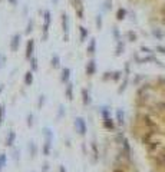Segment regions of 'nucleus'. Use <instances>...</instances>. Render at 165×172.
<instances>
[{"label": "nucleus", "mask_w": 165, "mask_h": 172, "mask_svg": "<svg viewBox=\"0 0 165 172\" xmlns=\"http://www.w3.org/2000/svg\"><path fill=\"white\" fill-rule=\"evenodd\" d=\"M65 106L63 105H59V110H58V116H56V119L59 120V119H62L63 116H65Z\"/></svg>", "instance_id": "obj_20"}, {"label": "nucleus", "mask_w": 165, "mask_h": 172, "mask_svg": "<svg viewBox=\"0 0 165 172\" xmlns=\"http://www.w3.org/2000/svg\"><path fill=\"white\" fill-rule=\"evenodd\" d=\"M59 172H66L65 165H60V166H59Z\"/></svg>", "instance_id": "obj_35"}, {"label": "nucleus", "mask_w": 165, "mask_h": 172, "mask_svg": "<svg viewBox=\"0 0 165 172\" xmlns=\"http://www.w3.org/2000/svg\"><path fill=\"white\" fill-rule=\"evenodd\" d=\"M119 78H121V72H115L114 73V80H118Z\"/></svg>", "instance_id": "obj_31"}, {"label": "nucleus", "mask_w": 165, "mask_h": 172, "mask_svg": "<svg viewBox=\"0 0 165 172\" xmlns=\"http://www.w3.org/2000/svg\"><path fill=\"white\" fill-rule=\"evenodd\" d=\"M0 57H1V55H0Z\"/></svg>", "instance_id": "obj_38"}, {"label": "nucleus", "mask_w": 165, "mask_h": 172, "mask_svg": "<svg viewBox=\"0 0 165 172\" xmlns=\"http://www.w3.org/2000/svg\"><path fill=\"white\" fill-rule=\"evenodd\" d=\"M82 101H83L85 106H88V105L92 103V98H91V95H89V92L86 89H82Z\"/></svg>", "instance_id": "obj_7"}, {"label": "nucleus", "mask_w": 165, "mask_h": 172, "mask_svg": "<svg viewBox=\"0 0 165 172\" xmlns=\"http://www.w3.org/2000/svg\"><path fill=\"white\" fill-rule=\"evenodd\" d=\"M6 162H7V156H6V154H0V171L6 166Z\"/></svg>", "instance_id": "obj_21"}, {"label": "nucleus", "mask_w": 165, "mask_h": 172, "mask_svg": "<svg viewBox=\"0 0 165 172\" xmlns=\"http://www.w3.org/2000/svg\"><path fill=\"white\" fill-rule=\"evenodd\" d=\"M33 50H34V40L30 39L29 42H27V45H26V53H25V57L26 59H30L33 56Z\"/></svg>", "instance_id": "obj_4"}, {"label": "nucleus", "mask_w": 165, "mask_h": 172, "mask_svg": "<svg viewBox=\"0 0 165 172\" xmlns=\"http://www.w3.org/2000/svg\"><path fill=\"white\" fill-rule=\"evenodd\" d=\"M15 139H16V132L15 131H9L7 138H6V146H13Z\"/></svg>", "instance_id": "obj_5"}, {"label": "nucleus", "mask_w": 165, "mask_h": 172, "mask_svg": "<svg viewBox=\"0 0 165 172\" xmlns=\"http://www.w3.org/2000/svg\"><path fill=\"white\" fill-rule=\"evenodd\" d=\"M49 26H50V13H49V12H45V23H43V40H46V39H48Z\"/></svg>", "instance_id": "obj_3"}, {"label": "nucleus", "mask_w": 165, "mask_h": 172, "mask_svg": "<svg viewBox=\"0 0 165 172\" xmlns=\"http://www.w3.org/2000/svg\"><path fill=\"white\" fill-rule=\"evenodd\" d=\"M27 126H29V128L33 126V113H29V115H27Z\"/></svg>", "instance_id": "obj_26"}, {"label": "nucleus", "mask_w": 165, "mask_h": 172, "mask_svg": "<svg viewBox=\"0 0 165 172\" xmlns=\"http://www.w3.org/2000/svg\"><path fill=\"white\" fill-rule=\"evenodd\" d=\"M96 24H98V29H100V26H102V20H100V17H98V20H96Z\"/></svg>", "instance_id": "obj_33"}, {"label": "nucleus", "mask_w": 165, "mask_h": 172, "mask_svg": "<svg viewBox=\"0 0 165 172\" xmlns=\"http://www.w3.org/2000/svg\"><path fill=\"white\" fill-rule=\"evenodd\" d=\"M25 83L27 86H30L33 83V72L32 70L26 72V75H25Z\"/></svg>", "instance_id": "obj_13"}, {"label": "nucleus", "mask_w": 165, "mask_h": 172, "mask_svg": "<svg viewBox=\"0 0 165 172\" xmlns=\"http://www.w3.org/2000/svg\"><path fill=\"white\" fill-rule=\"evenodd\" d=\"M124 15H125V12H124V10H119V12H118V19H119V20L124 19Z\"/></svg>", "instance_id": "obj_30"}, {"label": "nucleus", "mask_w": 165, "mask_h": 172, "mask_svg": "<svg viewBox=\"0 0 165 172\" xmlns=\"http://www.w3.org/2000/svg\"><path fill=\"white\" fill-rule=\"evenodd\" d=\"M103 126L108 128V129H114L115 125H114V120L111 119V118H105V119H103Z\"/></svg>", "instance_id": "obj_19"}, {"label": "nucleus", "mask_w": 165, "mask_h": 172, "mask_svg": "<svg viewBox=\"0 0 165 172\" xmlns=\"http://www.w3.org/2000/svg\"><path fill=\"white\" fill-rule=\"evenodd\" d=\"M20 40H22V34L16 33L13 37H12V40H10V50L16 52L17 49H19V46H20Z\"/></svg>", "instance_id": "obj_2"}, {"label": "nucleus", "mask_w": 165, "mask_h": 172, "mask_svg": "<svg viewBox=\"0 0 165 172\" xmlns=\"http://www.w3.org/2000/svg\"><path fill=\"white\" fill-rule=\"evenodd\" d=\"M88 36V32H86V29L85 27H81V42L85 40V37Z\"/></svg>", "instance_id": "obj_25"}, {"label": "nucleus", "mask_w": 165, "mask_h": 172, "mask_svg": "<svg viewBox=\"0 0 165 172\" xmlns=\"http://www.w3.org/2000/svg\"><path fill=\"white\" fill-rule=\"evenodd\" d=\"M95 49H96V42H95V39H91V43H89V46H88V53H89V55H93V53H95Z\"/></svg>", "instance_id": "obj_16"}, {"label": "nucleus", "mask_w": 165, "mask_h": 172, "mask_svg": "<svg viewBox=\"0 0 165 172\" xmlns=\"http://www.w3.org/2000/svg\"><path fill=\"white\" fill-rule=\"evenodd\" d=\"M95 70H96V65H95V60L92 59V60H89L88 65H86V75L92 76V75L95 73Z\"/></svg>", "instance_id": "obj_6"}, {"label": "nucleus", "mask_w": 165, "mask_h": 172, "mask_svg": "<svg viewBox=\"0 0 165 172\" xmlns=\"http://www.w3.org/2000/svg\"><path fill=\"white\" fill-rule=\"evenodd\" d=\"M45 102H46V96H45V95H40V96H39V101H37V108L42 109L43 105H45Z\"/></svg>", "instance_id": "obj_23"}, {"label": "nucleus", "mask_w": 165, "mask_h": 172, "mask_svg": "<svg viewBox=\"0 0 165 172\" xmlns=\"http://www.w3.org/2000/svg\"><path fill=\"white\" fill-rule=\"evenodd\" d=\"M50 149H52V142L49 141H45V143H43V148H42V152L45 156H49L50 155Z\"/></svg>", "instance_id": "obj_11"}, {"label": "nucleus", "mask_w": 165, "mask_h": 172, "mask_svg": "<svg viewBox=\"0 0 165 172\" xmlns=\"http://www.w3.org/2000/svg\"><path fill=\"white\" fill-rule=\"evenodd\" d=\"M29 60H30V66H32V72H34V70H37V59H36V57H30Z\"/></svg>", "instance_id": "obj_24"}, {"label": "nucleus", "mask_w": 165, "mask_h": 172, "mask_svg": "<svg viewBox=\"0 0 165 172\" xmlns=\"http://www.w3.org/2000/svg\"><path fill=\"white\" fill-rule=\"evenodd\" d=\"M69 78H70V69L69 68H65L62 70V76H60V80L63 83H67L69 82Z\"/></svg>", "instance_id": "obj_10"}, {"label": "nucleus", "mask_w": 165, "mask_h": 172, "mask_svg": "<svg viewBox=\"0 0 165 172\" xmlns=\"http://www.w3.org/2000/svg\"><path fill=\"white\" fill-rule=\"evenodd\" d=\"M1 92H3V85L0 86V95H1Z\"/></svg>", "instance_id": "obj_37"}, {"label": "nucleus", "mask_w": 165, "mask_h": 172, "mask_svg": "<svg viewBox=\"0 0 165 172\" xmlns=\"http://www.w3.org/2000/svg\"><path fill=\"white\" fill-rule=\"evenodd\" d=\"M4 115H6V106L1 105V106H0V126H1V123H3V120H4Z\"/></svg>", "instance_id": "obj_22"}, {"label": "nucleus", "mask_w": 165, "mask_h": 172, "mask_svg": "<svg viewBox=\"0 0 165 172\" xmlns=\"http://www.w3.org/2000/svg\"><path fill=\"white\" fill-rule=\"evenodd\" d=\"M13 158H15L16 161L20 158V151H19V149H15V152H13Z\"/></svg>", "instance_id": "obj_29"}, {"label": "nucleus", "mask_w": 165, "mask_h": 172, "mask_svg": "<svg viewBox=\"0 0 165 172\" xmlns=\"http://www.w3.org/2000/svg\"><path fill=\"white\" fill-rule=\"evenodd\" d=\"M158 50H161V53H164L165 55V48H158Z\"/></svg>", "instance_id": "obj_36"}, {"label": "nucleus", "mask_w": 165, "mask_h": 172, "mask_svg": "<svg viewBox=\"0 0 165 172\" xmlns=\"http://www.w3.org/2000/svg\"><path fill=\"white\" fill-rule=\"evenodd\" d=\"M122 146H124V152H125V156L126 158H129L131 156V146H129V142H128V139H122Z\"/></svg>", "instance_id": "obj_9"}, {"label": "nucleus", "mask_w": 165, "mask_h": 172, "mask_svg": "<svg viewBox=\"0 0 165 172\" xmlns=\"http://www.w3.org/2000/svg\"><path fill=\"white\" fill-rule=\"evenodd\" d=\"M43 172H48L49 171V164H43V168H42Z\"/></svg>", "instance_id": "obj_32"}, {"label": "nucleus", "mask_w": 165, "mask_h": 172, "mask_svg": "<svg viewBox=\"0 0 165 172\" xmlns=\"http://www.w3.org/2000/svg\"><path fill=\"white\" fill-rule=\"evenodd\" d=\"M52 66H53L55 69L60 66V59H59L58 55H53V56H52Z\"/></svg>", "instance_id": "obj_18"}, {"label": "nucleus", "mask_w": 165, "mask_h": 172, "mask_svg": "<svg viewBox=\"0 0 165 172\" xmlns=\"http://www.w3.org/2000/svg\"><path fill=\"white\" fill-rule=\"evenodd\" d=\"M43 136H45V141H49V142L53 141V132L50 128H43Z\"/></svg>", "instance_id": "obj_12"}, {"label": "nucleus", "mask_w": 165, "mask_h": 172, "mask_svg": "<svg viewBox=\"0 0 165 172\" xmlns=\"http://www.w3.org/2000/svg\"><path fill=\"white\" fill-rule=\"evenodd\" d=\"M62 26H63V32H65L66 36H67V32H69V19H67L66 15L62 16Z\"/></svg>", "instance_id": "obj_15"}, {"label": "nucleus", "mask_w": 165, "mask_h": 172, "mask_svg": "<svg viewBox=\"0 0 165 172\" xmlns=\"http://www.w3.org/2000/svg\"><path fill=\"white\" fill-rule=\"evenodd\" d=\"M29 152H30V156H32V158H34L36 154H37V146H36V143H34L33 141L29 142Z\"/></svg>", "instance_id": "obj_14"}, {"label": "nucleus", "mask_w": 165, "mask_h": 172, "mask_svg": "<svg viewBox=\"0 0 165 172\" xmlns=\"http://www.w3.org/2000/svg\"><path fill=\"white\" fill-rule=\"evenodd\" d=\"M124 50V45L122 43H118V48H116V55H121V52Z\"/></svg>", "instance_id": "obj_28"}, {"label": "nucleus", "mask_w": 165, "mask_h": 172, "mask_svg": "<svg viewBox=\"0 0 165 172\" xmlns=\"http://www.w3.org/2000/svg\"><path fill=\"white\" fill-rule=\"evenodd\" d=\"M7 1H9L12 6H16V4H17V0H7Z\"/></svg>", "instance_id": "obj_34"}, {"label": "nucleus", "mask_w": 165, "mask_h": 172, "mask_svg": "<svg viewBox=\"0 0 165 172\" xmlns=\"http://www.w3.org/2000/svg\"><path fill=\"white\" fill-rule=\"evenodd\" d=\"M32 30H33V20H30L29 24H27V27H26V34H29Z\"/></svg>", "instance_id": "obj_27"}, {"label": "nucleus", "mask_w": 165, "mask_h": 172, "mask_svg": "<svg viewBox=\"0 0 165 172\" xmlns=\"http://www.w3.org/2000/svg\"><path fill=\"white\" fill-rule=\"evenodd\" d=\"M65 95L67 98V101H72L73 99V83H67L65 89Z\"/></svg>", "instance_id": "obj_8"}, {"label": "nucleus", "mask_w": 165, "mask_h": 172, "mask_svg": "<svg viewBox=\"0 0 165 172\" xmlns=\"http://www.w3.org/2000/svg\"><path fill=\"white\" fill-rule=\"evenodd\" d=\"M124 110L122 109H116V120H118V123L119 125H122L124 123Z\"/></svg>", "instance_id": "obj_17"}, {"label": "nucleus", "mask_w": 165, "mask_h": 172, "mask_svg": "<svg viewBox=\"0 0 165 172\" xmlns=\"http://www.w3.org/2000/svg\"><path fill=\"white\" fill-rule=\"evenodd\" d=\"M75 129H76V132L79 134V135H86V131H88V126H86V122H85V119L83 118H81V116H78L76 119H75Z\"/></svg>", "instance_id": "obj_1"}]
</instances>
